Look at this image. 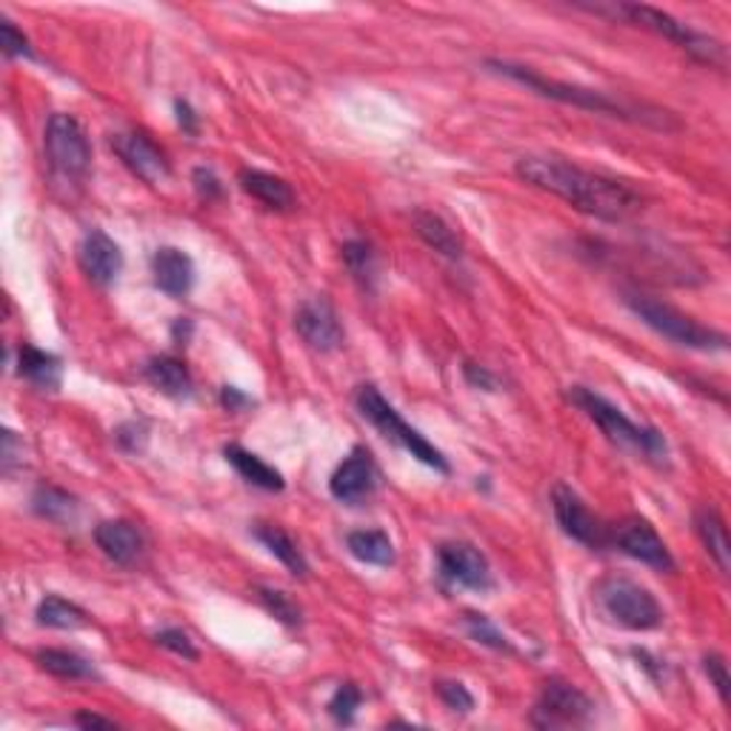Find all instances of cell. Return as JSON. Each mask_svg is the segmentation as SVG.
I'll return each mask as SVG.
<instances>
[{
  "mask_svg": "<svg viewBox=\"0 0 731 731\" xmlns=\"http://www.w3.org/2000/svg\"><path fill=\"white\" fill-rule=\"evenodd\" d=\"M157 646L169 649L171 654H178L184 661H198V649H195L192 638L184 632V629H164V632L155 634Z\"/></svg>",
  "mask_w": 731,
  "mask_h": 731,
  "instance_id": "obj_35",
  "label": "cell"
},
{
  "mask_svg": "<svg viewBox=\"0 0 731 731\" xmlns=\"http://www.w3.org/2000/svg\"><path fill=\"white\" fill-rule=\"evenodd\" d=\"M434 691H438V697H441L443 704H446V709L463 711V715H469V711L475 709V697H472V691L466 689L463 683L438 680Z\"/></svg>",
  "mask_w": 731,
  "mask_h": 731,
  "instance_id": "obj_34",
  "label": "cell"
},
{
  "mask_svg": "<svg viewBox=\"0 0 731 731\" xmlns=\"http://www.w3.org/2000/svg\"><path fill=\"white\" fill-rule=\"evenodd\" d=\"M241 186L243 192L252 195L255 200H261L263 207L272 209V212H289L295 207V192L284 178L269 175V171L261 169H243L241 171Z\"/></svg>",
  "mask_w": 731,
  "mask_h": 731,
  "instance_id": "obj_19",
  "label": "cell"
},
{
  "mask_svg": "<svg viewBox=\"0 0 731 731\" xmlns=\"http://www.w3.org/2000/svg\"><path fill=\"white\" fill-rule=\"evenodd\" d=\"M466 625H469V634L477 643L497 649V652H511L509 638H506L489 618H484V614H466Z\"/></svg>",
  "mask_w": 731,
  "mask_h": 731,
  "instance_id": "obj_33",
  "label": "cell"
},
{
  "mask_svg": "<svg viewBox=\"0 0 731 731\" xmlns=\"http://www.w3.org/2000/svg\"><path fill=\"white\" fill-rule=\"evenodd\" d=\"M114 438H118V443H121L126 452H143V446H146V429L137 427V423H123Z\"/></svg>",
  "mask_w": 731,
  "mask_h": 731,
  "instance_id": "obj_39",
  "label": "cell"
},
{
  "mask_svg": "<svg viewBox=\"0 0 731 731\" xmlns=\"http://www.w3.org/2000/svg\"><path fill=\"white\" fill-rule=\"evenodd\" d=\"M223 455H226V461L235 466V472L246 480V484L266 491H284L286 486L284 475H280L275 466H269V463L263 461V457H257L255 452H248V448L232 443V446L223 448Z\"/></svg>",
  "mask_w": 731,
  "mask_h": 731,
  "instance_id": "obj_20",
  "label": "cell"
},
{
  "mask_svg": "<svg viewBox=\"0 0 731 731\" xmlns=\"http://www.w3.org/2000/svg\"><path fill=\"white\" fill-rule=\"evenodd\" d=\"M112 149L114 155L121 157L123 166H126L132 175L143 180V184L157 186L169 178V160L149 137L143 132H123V135L112 137Z\"/></svg>",
  "mask_w": 731,
  "mask_h": 731,
  "instance_id": "obj_14",
  "label": "cell"
},
{
  "mask_svg": "<svg viewBox=\"0 0 731 731\" xmlns=\"http://www.w3.org/2000/svg\"><path fill=\"white\" fill-rule=\"evenodd\" d=\"M609 546H618L620 552L646 563L654 572H675L677 568L661 534L654 532V525L643 518H625L614 529H609Z\"/></svg>",
  "mask_w": 731,
  "mask_h": 731,
  "instance_id": "obj_10",
  "label": "cell"
},
{
  "mask_svg": "<svg viewBox=\"0 0 731 731\" xmlns=\"http://www.w3.org/2000/svg\"><path fill=\"white\" fill-rule=\"evenodd\" d=\"M438 566H441V577L452 586H461V589L469 591H489L491 589V568L486 554L480 552L472 543H443L438 549Z\"/></svg>",
  "mask_w": 731,
  "mask_h": 731,
  "instance_id": "obj_12",
  "label": "cell"
},
{
  "mask_svg": "<svg viewBox=\"0 0 731 731\" xmlns=\"http://www.w3.org/2000/svg\"><path fill=\"white\" fill-rule=\"evenodd\" d=\"M623 300L652 332L663 334L666 341L677 343V346L697 348V352H718V348H726V343H729L723 332H715V329L697 323L695 318L683 314L680 309H675L666 300L654 298V295L625 291Z\"/></svg>",
  "mask_w": 731,
  "mask_h": 731,
  "instance_id": "obj_4",
  "label": "cell"
},
{
  "mask_svg": "<svg viewBox=\"0 0 731 731\" xmlns=\"http://www.w3.org/2000/svg\"><path fill=\"white\" fill-rule=\"evenodd\" d=\"M155 286L169 298H186L195 286V261L178 246L157 248L152 257Z\"/></svg>",
  "mask_w": 731,
  "mask_h": 731,
  "instance_id": "obj_17",
  "label": "cell"
},
{
  "mask_svg": "<svg viewBox=\"0 0 731 731\" xmlns=\"http://www.w3.org/2000/svg\"><path fill=\"white\" fill-rule=\"evenodd\" d=\"M175 112H178V123L186 135H198V114L186 100H175Z\"/></svg>",
  "mask_w": 731,
  "mask_h": 731,
  "instance_id": "obj_41",
  "label": "cell"
},
{
  "mask_svg": "<svg viewBox=\"0 0 731 731\" xmlns=\"http://www.w3.org/2000/svg\"><path fill=\"white\" fill-rule=\"evenodd\" d=\"M363 704V695L357 689L355 683H341L337 689H334L332 700H329V715L341 726L355 723V715Z\"/></svg>",
  "mask_w": 731,
  "mask_h": 731,
  "instance_id": "obj_31",
  "label": "cell"
},
{
  "mask_svg": "<svg viewBox=\"0 0 731 731\" xmlns=\"http://www.w3.org/2000/svg\"><path fill=\"white\" fill-rule=\"evenodd\" d=\"M341 252H343V263H346V269L352 272V277H355L363 289H372L377 277L375 248H372L366 241H348L343 243Z\"/></svg>",
  "mask_w": 731,
  "mask_h": 731,
  "instance_id": "obj_30",
  "label": "cell"
},
{
  "mask_svg": "<svg viewBox=\"0 0 731 731\" xmlns=\"http://www.w3.org/2000/svg\"><path fill=\"white\" fill-rule=\"evenodd\" d=\"M295 329L303 337V343L320 355H329L343 346L341 318L326 298H309L298 306L295 312Z\"/></svg>",
  "mask_w": 731,
  "mask_h": 731,
  "instance_id": "obj_13",
  "label": "cell"
},
{
  "mask_svg": "<svg viewBox=\"0 0 731 731\" xmlns=\"http://www.w3.org/2000/svg\"><path fill=\"white\" fill-rule=\"evenodd\" d=\"M695 529L697 534H700V540H704L711 561L718 563L723 575H729V534H726V523L718 514V509H715V506H700V509L695 511Z\"/></svg>",
  "mask_w": 731,
  "mask_h": 731,
  "instance_id": "obj_24",
  "label": "cell"
},
{
  "mask_svg": "<svg viewBox=\"0 0 731 731\" xmlns=\"http://www.w3.org/2000/svg\"><path fill=\"white\" fill-rule=\"evenodd\" d=\"M37 666L49 675L60 677V680H98V672L86 657L75 652H66V649H43L35 654Z\"/></svg>",
  "mask_w": 731,
  "mask_h": 731,
  "instance_id": "obj_26",
  "label": "cell"
},
{
  "mask_svg": "<svg viewBox=\"0 0 731 731\" xmlns=\"http://www.w3.org/2000/svg\"><path fill=\"white\" fill-rule=\"evenodd\" d=\"M257 597H261L263 609L269 611V614H275L280 623L286 625H300V609L289 600V595H284V591L277 589H266V586H261L257 589Z\"/></svg>",
  "mask_w": 731,
  "mask_h": 731,
  "instance_id": "obj_32",
  "label": "cell"
},
{
  "mask_svg": "<svg viewBox=\"0 0 731 731\" xmlns=\"http://www.w3.org/2000/svg\"><path fill=\"white\" fill-rule=\"evenodd\" d=\"M486 69L497 71V75H503V78L525 86L529 92L540 95V98L557 100V103H566V107L609 114V118H620V121L629 123H646V126L663 129V132L680 129V123L675 121V114L663 112V109L646 107V103H625V100L614 98V95L600 92V89H589V86L563 84V80L543 78L540 71L529 69V66L511 64V60H486Z\"/></svg>",
  "mask_w": 731,
  "mask_h": 731,
  "instance_id": "obj_2",
  "label": "cell"
},
{
  "mask_svg": "<svg viewBox=\"0 0 731 731\" xmlns=\"http://www.w3.org/2000/svg\"><path fill=\"white\" fill-rule=\"evenodd\" d=\"M591 12H611L614 18H625L629 23H634V26L640 29H649V32H654V35L666 37V41L677 43L683 52H689L691 57H697L700 64H709V66H718V69H726L729 66V57H726V46L720 41H715V37L704 35V32H695L691 26H686L683 21H677V18H672L668 12H663V9H654V7H643V3H618V7H589Z\"/></svg>",
  "mask_w": 731,
  "mask_h": 731,
  "instance_id": "obj_5",
  "label": "cell"
},
{
  "mask_svg": "<svg viewBox=\"0 0 731 731\" xmlns=\"http://www.w3.org/2000/svg\"><path fill=\"white\" fill-rule=\"evenodd\" d=\"M591 700L577 686L566 680H549L538 697L532 711V723L538 729H568V726H586L591 718Z\"/></svg>",
  "mask_w": 731,
  "mask_h": 731,
  "instance_id": "obj_9",
  "label": "cell"
},
{
  "mask_svg": "<svg viewBox=\"0 0 731 731\" xmlns=\"http://www.w3.org/2000/svg\"><path fill=\"white\" fill-rule=\"evenodd\" d=\"M0 37H3V52L7 57H26L35 60V52L29 46V37L12 21H0Z\"/></svg>",
  "mask_w": 731,
  "mask_h": 731,
  "instance_id": "obj_36",
  "label": "cell"
},
{
  "mask_svg": "<svg viewBox=\"0 0 731 731\" xmlns=\"http://www.w3.org/2000/svg\"><path fill=\"white\" fill-rule=\"evenodd\" d=\"M95 543L118 566H132L143 552V538L129 520H103L95 529Z\"/></svg>",
  "mask_w": 731,
  "mask_h": 731,
  "instance_id": "obj_18",
  "label": "cell"
},
{
  "mask_svg": "<svg viewBox=\"0 0 731 731\" xmlns=\"http://www.w3.org/2000/svg\"><path fill=\"white\" fill-rule=\"evenodd\" d=\"M704 672L709 677V683L715 686L718 697L723 704H729V689H731V677H729V666L720 654H706L704 657Z\"/></svg>",
  "mask_w": 731,
  "mask_h": 731,
  "instance_id": "obj_37",
  "label": "cell"
},
{
  "mask_svg": "<svg viewBox=\"0 0 731 731\" xmlns=\"http://www.w3.org/2000/svg\"><path fill=\"white\" fill-rule=\"evenodd\" d=\"M597 603L606 618L629 632H652L663 623V609L652 591L629 577H606L597 586Z\"/></svg>",
  "mask_w": 731,
  "mask_h": 731,
  "instance_id": "obj_7",
  "label": "cell"
},
{
  "mask_svg": "<svg viewBox=\"0 0 731 731\" xmlns=\"http://www.w3.org/2000/svg\"><path fill=\"white\" fill-rule=\"evenodd\" d=\"M221 403L226 406L229 412H237V409H243V406H248V398L243 395L241 389H235V386H223L221 391Z\"/></svg>",
  "mask_w": 731,
  "mask_h": 731,
  "instance_id": "obj_42",
  "label": "cell"
},
{
  "mask_svg": "<svg viewBox=\"0 0 731 731\" xmlns=\"http://www.w3.org/2000/svg\"><path fill=\"white\" fill-rule=\"evenodd\" d=\"M75 726H80V729H118L114 720L100 718V715H89V711H80L78 718H75Z\"/></svg>",
  "mask_w": 731,
  "mask_h": 731,
  "instance_id": "obj_43",
  "label": "cell"
},
{
  "mask_svg": "<svg viewBox=\"0 0 731 731\" xmlns=\"http://www.w3.org/2000/svg\"><path fill=\"white\" fill-rule=\"evenodd\" d=\"M568 400H572L580 412H586V418L595 420L597 429H600L611 443L632 448V452L643 455L646 461L657 463V466L666 463V438H663L657 429L638 427V423H632V420L620 412L618 406L609 403V400H606L603 395H597L595 389H586V386H572V389H568Z\"/></svg>",
  "mask_w": 731,
  "mask_h": 731,
  "instance_id": "obj_3",
  "label": "cell"
},
{
  "mask_svg": "<svg viewBox=\"0 0 731 731\" xmlns=\"http://www.w3.org/2000/svg\"><path fill=\"white\" fill-rule=\"evenodd\" d=\"M255 538L261 540L263 546L269 549L275 554L277 561L284 563L295 577H306L309 575V563H306L303 552L298 549V543L284 532V529H277V525H257Z\"/></svg>",
  "mask_w": 731,
  "mask_h": 731,
  "instance_id": "obj_27",
  "label": "cell"
},
{
  "mask_svg": "<svg viewBox=\"0 0 731 731\" xmlns=\"http://www.w3.org/2000/svg\"><path fill=\"white\" fill-rule=\"evenodd\" d=\"M552 506H554V518L561 523L563 532L572 540L583 543L589 549L609 546V525H603L589 511V506L583 503L580 495H577L572 486L557 484L552 491Z\"/></svg>",
  "mask_w": 731,
  "mask_h": 731,
  "instance_id": "obj_11",
  "label": "cell"
},
{
  "mask_svg": "<svg viewBox=\"0 0 731 731\" xmlns=\"http://www.w3.org/2000/svg\"><path fill=\"white\" fill-rule=\"evenodd\" d=\"M346 546L352 557H357L366 566H391L395 563V543L386 532L377 529H357L346 538Z\"/></svg>",
  "mask_w": 731,
  "mask_h": 731,
  "instance_id": "obj_25",
  "label": "cell"
},
{
  "mask_svg": "<svg viewBox=\"0 0 731 731\" xmlns=\"http://www.w3.org/2000/svg\"><path fill=\"white\" fill-rule=\"evenodd\" d=\"M463 375H466L469 386H475V389H484V391H495L497 389V377L491 375L486 366H477V363H466V366H463Z\"/></svg>",
  "mask_w": 731,
  "mask_h": 731,
  "instance_id": "obj_40",
  "label": "cell"
},
{
  "mask_svg": "<svg viewBox=\"0 0 731 731\" xmlns=\"http://www.w3.org/2000/svg\"><path fill=\"white\" fill-rule=\"evenodd\" d=\"M518 175L534 189L557 195L580 212L609 223H623L643 209V198L625 184L597 171L580 169L561 157L529 155L518 160Z\"/></svg>",
  "mask_w": 731,
  "mask_h": 731,
  "instance_id": "obj_1",
  "label": "cell"
},
{
  "mask_svg": "<svg viewBox=\"0 0 731 731\" xmlns=\"http://www.w3.org/2000/svg\"><path fill=\"white\" fill-rule=\"evenodd\" d=\"M192 184H195V192L207 200V203L209 200L223 198V184H221V178L214 175L212 166H198V169L192 171Z\"/></svg>",
  "mask_w": 731,
  "mask_h": 731,
  "instance_id": "obj_38",
  "label": "cell"
},
{
  "mask_svg": "<svg viewBox=\"0 0 731 731\" xmlns=\"http://www.w3.org/2000/svg\"><path fill=\"white\" fill-rule=\"evenodd\" d=\"M377 489V469L375 461L366 448H355L346 461L334 469L332 480H329V491L334 500H341L346 506L366 503Z\"/></svg>",
  "mask_w": 731,
  "mask_h": 731,
  "instance_id": "obj_15",
  "label": "cell"
},
{
  "mask_svg": "<svg viewBox=\"0 0 731 731\" xmlns=\"http://www.w3.org/2000/svg\"><path fill=\"white\" fill-rule=\"evenodd\" d=\"M18 372L26 377L29 384H35L37 389H60L64 380V363L52 352H43L37 346H21L18 355Z\"/></svg>",
  "mask_w": 731,
  "mask_h": 731,
  "instance_id": "obj_21",
  "label": "cell"
},
{
  "mask_svg": "<svg viewBox=\"0 0 731 731\" xmlns=\"http://www.w3.org/2000/svg\"><path fill=\"white\" fill-rule=\"evenodd\" d=\"M80 269L89 275V280L98 286H112L118 275L123 272V252L121 246L100 229L86 232L78 246Z\"/></svg>",
  "mask_w": 731,
  "mask_h": 731,
  "instance_id": "obj_16",
  "label": "cell"
},
{
  "mask_svg": "<svg viewBox=\"0 0 731 731\" xmlns=\"http://www.w3.org/2000/svg\"><path fill=\"white\" fill-rule=\"evenodd\" d=\"M143 375H146V380H149L157 391H164L169 398L180 400L192 395V375H189V369H186L178 357H152V361L146 363Z\"/></svg>",
  "mask_w": 731,
  "mask_h": 731,
  "instance_id": "obj_22",
  "label": "cell"
},
{
  "mask_svg": "<svg viewBox=\"0 0 731 731\" xmlns=\"http://www.w3.org/2000/svg\"><path fill=\"white\" fill-rule=\"evenodd\" d=\"M412 221H414V232H418L420 241L427 243V246H432L434 252H441V255L448 257V261H461L463 257L461 237H457L455 229L443 221L441 214L420 209V212H414Z\"/></svg>",
  "mask_w": 731,
  "mask_h": 731,
  "instance_id": "obj_23",
  "label": "cell"
},
{
  "mask_svg": "<svg viewBox=\"0 0 731 731\" xmlns=\"http://www.w3.org/2000/svg\"><path fill=\"white\" fill-rule=\"evenodd\" d=\"M43 146H46V157L49 166L69 180L84 178L92 164V149L86 141L80 123L66 112H55L46 123L43 132Z\"/></svg>",
  "mask_w": 731,
  "mask_h": 731,
  "instance_id": "obj_8",
  "label": "cell"
},
{
  "mask_svg": "<svg viewBox=\"0 0 731 731\" xmlns=\"http://www.w3.org/2000/svg\"><path fill=\"white\" fill-rule=\"evenodd\" d=\"M37 623L46 625V629H69L71 632V629H84L89 623V614L78 603L49 595L43 597L41 606H37Z\"/></svg>",
  "mask_w": 731,
  "mask_h": 731,
  "instance_id": "obj_28",
  "label": "cell"
},
{
  "mask_svg": "<svg viewBox=\"0 0 731 731\" xmlns=\"http://www.w3.org/2000/svg\"><path fill=\"white\" fill-rule=\"evenodd\" d=\"M355 403H357V409H361L363 418L369 420L372 427L384 434L386 441L403 446L406 452L414 457V461H420L423 466H429V469L448 475V461L443 457L441 448L432 446V443H429L427 438L418 432V429L409 427V423H406V420L398 414V409H395V406H391L389 400H386L384 395L375 389V386H369V384L361 386V389H357Z\"/></svg>",
  "mask_w": 731,
  "mask_h": 731,
  "instance_id": "obj_6",
  "label": "cell"
},
{
  "mask_svg": "<svg viewBox=\"0 0 731 731\" xmlns=\"http://www.w3.org/2000/svg\"><path fill=\"white\" fill-rule=\"evenodd\" d=\"M32 509L41 518L52 520V523H69L75 518V511H78V500L69 491L57 489V486H41L32 495Z\"/></svg>",
  "mask_w": 731,
  "mask_h": 731,
  "instance_id": "obj_29",
  "label": "cell"
}]
</instances>
